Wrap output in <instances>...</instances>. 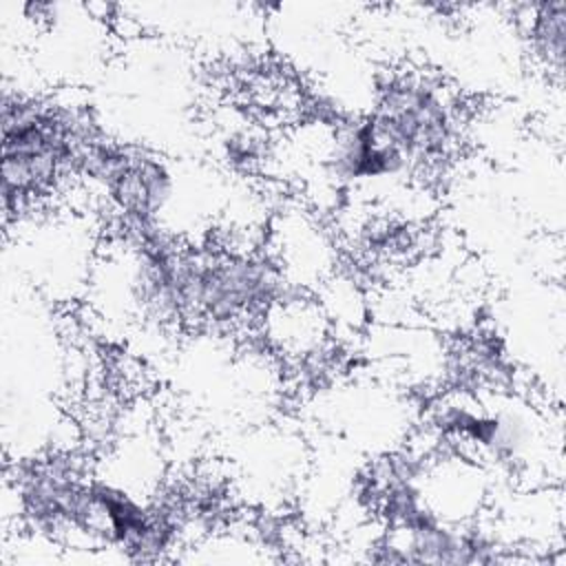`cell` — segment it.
Segmentation results:
<instances>
[{
	"label": "cell",
	"mask_w": 566,
	"mask_h": 566,
	"mask_svg": "<svg viewBox=\"0 0 566 566\" xmlns=\"http://www.w3.org/2000/svg\"><path fill=\"white\" fill-rule=\"evenodd\" d=\"M263 325H268V336L281 349L296 356H307L314 352L325 334V318L321 310L303 298H279L265 314Z\"/></svg>",
	"instance_id": "obj_4"
},
{
	"label": "cell",
	"mask_w": 566,
	"mask_h": 566,
	"mask_svg": "<svg viewBox=\"0 0 566 566\" xmlns=\"http://www.w3.org/2000/svg\"><path fill=\"white\" fill-rule=\"evenodd\" d=\"M175 287L179 323L234 325L263 318L283 296V270L256 252L179 248Z\"/></svg>",
	"instance_id": "obj_2"
},
{
	"label": "cell",
	"mask_w": 566,
	"mask_h": 566,
	"mask_svg": "<svg viewBox=\"0 0 566 566\" xmlns=\"http://www.w3.org/2000/svg\"><path fill=\"white\" fill-rule=\"evenodd\" d=\"M376 135L409 168L442 161L458 135V108L440 82L422 73L389 75L367 115Z\"/></svg>",
	"instance_id": "obj_3"
},
{
	"label": "cell",
	"mask_w": 566,
	"mask_h": 566,
	"mask_svg": "<svg viewBox=\"0 0 566 566\" xmlns=\"http://www.w3.org/2000/svg\"><path fill=\"white\" fill-rule=\"evenodd\" d=\"M97 137L88 119L64 106L4 95L2 199L7 219L80 175L84 148Z\"/></svg>",
	"instance_id": "obj_1"
},
{
	"label": "cell",
	"mask_w": 566,
	"mask_h": 566,
	"mask_svg": "<svg viewBox=\"0 0 566 566\" xmlns=\"http://www.w3.org/2000/svg\"><path fill=\"white\" fill-rule=\"evenodd\" d=\"M528 38L533 53L555 73L564 69L566 49V2L548 0L528 7Z\"/></svg>",
	"instance_id": "obj_5"
}]
</instances>
